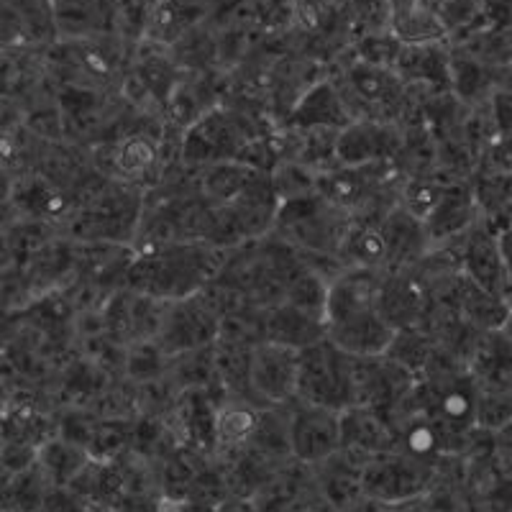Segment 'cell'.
I'll list each match as a JSON object with an SVG mask.
<instances>
[{"label":"cell","instance_id":"6da1fadb","mask_svg":"<svg viewBox=\"0 0 512 512\" xmlns=\"http://www.w3.org/2000/svg\"><path fill=\"white\" fill-rule=\"evenodd\" d=\"M226 251L203 241L134 246L126 269V287L146 297L175 303L203 292L221 274Z\"/></svg>","mask_w":512,"mask_h":512},{"label":"cell","instance_id":"7a4b0ae2","mask_svg":"<svg viewBox=\"0 0 512 512\" xmlns=\"http://www.w3.org/2000/svg\"><path fill=\"white\" fill-rule=\"evenodd\" d=\"M382 274L349 267L328 287L326 338L351 356H379L395 338V328L379 310Z\"/></svg>","mask_w":512,"mask_h":512},{"label":"cell","instance_id":"3957f363","mask_svg":"<svg viewBox=\"0 0 512 512\" xmlns=\"http://www.w3.org/2000/svg\"><path fill=\"white\" fill-rule=\"evenodd\" d=\"M349 226L351 216L346 210L313 192L305 198L280 203L269 236L300 254L338 256Z\"/></svg>","mask_w":512,"mask_h":512},{"label":"cell","instance_id":"277c9868","mask_svg":"<svg viewBox=\"0 0 512 512\" xmlns=\"http://www.w3.org/2000/svg\"><path fill=\"white\" fill-rule=\"evenodd\" d=\"M262 134L267 131H259L249 113L216 105L180 134V162L195 169L216 162H239L246 144Z\"/></svg>","mask_w":512,"mask_h":512},{"label":"cell","instance_id":"5b68a950","mask_svg":"<svg viewBox=\"0 0 512 512\" xmlns=\"http://www.w3.org/2000/svg\"><path fill=\"white\" fill-rule=\"evenodd\" d=\"M144 198L139 187L126 182H105L93 192L88 203L75 208L70 218L72 239H85L90 244H116L134 241L139 233Z\"/></svg>","mask_w":512,"mask_h":512},{"label":"cell","instance_id":"8992f818","mask_svg":"<svg viewBox=\"0 0 512 512\" xmlns=\"http://www.w3.org/2000/svg\"><path fill=\"white\" fill-rule=\"evenodd\" d=\"M295 400L344 413L354 405V356L320 338L297 351Z\"/></svg>","mask_w":512,"mask_h":512},{"label":"cell","instance_id":"52a82bcc","mask_svg":"<svg viewBox=\"0 0 512 512\" xmlns=\"http://www.w3.org/2000/svg\"><path fill=\"white\" fill-rule=\"evenodd\" d=\"M221 336V315L213 308L205 292L182 297L167 305L162 328L154 344L167 356L185 354V351L213 346Z\"/></svg>","mask_w":512,"mask_h":512},{"label":"cell","instance_id":"ba28073f","mask_svg":"<svg viewBox=\"0 0 512 512\" xmlns=\"http://www.w3.org/2000/svg\"><path fill=\"white\" fill-rule=\"evenodd\" d=\"M433 477V464L405 451L372 456L364 466V495L372 500H382L384 505H402L413 500L428 487Z\"/></svg>","mask_w":512,"mask_h":512},{"label":"cell","instance_id":"9c48e42d","mask_svg":"<svg viewBox=\"0 0 512 512\" xmlns=\"http://www.w3.org/2000/svg\"><path fill=\"white\" fill-rule=\"evenodd\" d=\"M297 384V351L280 344L259 341L251 349L249 390L254 402L262 408H285L295 402Z\"/></svg>","mask_w":512,"mask_h":512},{"label":"cell","instance_id":"30bf717a","mask_svg":"<svg viewBox=\"0 0 512 512\" xmlns=\"http://www.w3.org/2000/svg\"><path fill=\"white\" fill-rule=\"evenodd\" d=\"M287 415L290 454L303 464H320L341 448V413L295 400Z\"/></svg>","mask_w":512,"mask_h":512},{"label":"cell","instance_id":"8fae6325","mask_svg":"<svg viewBox=\"0 0 512 512\" xmlns=\"http://www.w3.org/2000/svg\"><path fill=\"white\" fill-rule=\"evenodd\" d=\"M459 269L466 280L507 300V269L500 246V226L479 218L459 239Z\"/></svg>","mask_w":512,"mask_h":512},{"label":"cell","instance_id":"7c38bea8","mask_svg":"<svg viewBox=\"0 0 512 512\" xmlns=\"http://www.w3.org/2000/svg\"><path fill=\"white\" fill-rule=\"evenodd\" d=\"M402 128L397 123L359 118L336 136L338 167H359L374 162H397L402 152Z\"/></svg>","mask_w":512,"mask_h":512},{"label":"cell","instance_id":"4fadbf2b","mask_svg":"<svg viewBox=\"0 0 512 512\" xmlns=\"http://www.w3.org/2000/svg\"><path fill=\"white\" fill-rule=\"evenodd\" d=\"M218 402L210 387H187L172 400L175 436L200 456L218 448Z\"/></svg>","mask_w":512,"mask_h":512},{"label":"cell","instance_id":"5bb4252c","mask_svg":"<svg viewBox=\"0 0 512 512\" xmlns=\"http://www.w3.org/2000/svg\"><path fill=\"white\" fill-rule=\"evenodd\" d=\"M466 374L479 392H512V333L482 331L466 354Z\"/></svg>","mask_w":512,"mask_h":512},{"label":"cell","instance_id":"9a60e30c","mask_svg":"<svg viewBox=\"0 0 512 512\" xmlns=\"http://www.w3.org/2000/svg\"><path fill=\"white\" fill-rule=\"evenodd\" d=\"M479 218L482 216H479V205L477 198H474L472 182H448L441 200H438L436 208L431 210V216L423 221L428 241H431V249H441V246L459 241Z\"/></svg>","mask_w":512,"mask_h":512},{"label":"cell","instance_id":"2e32d148","mask_svg":"<svg viewBox=\"0 0 512 512\" xmlns=\"http://www.w3.org/2000/svg\"><path fill=\"white\" fill-rule=\"evenodd\" d=\"M108 149H111V172L118 182L144 187L159 180L164 149L162 139L152 131H128L118 141H111Z\"/></svg>","mask_w":512,"mask_h":512},{"label":"cell","instance_id":"e0dca14e","mask_svg":"<svg viewBox=\"0 0 512 512\" xmlns=\"http://www.w3.org/2000/svg\"><path fill=\"white\" fill-rule=\"evenodd\" d=\"M351 121L354 118L338 93V85L323 77V80L310 82L303 90L282 126L295 128V131H341Z\"/></svg>","mask_w":512,"mask_h":512},{"label":"cell","instance_id":"ac0fdd59","mask_svg":"<svg viewBox=\"0 0 512 512\" xmlns=\"http://www.w3.org/2000/svg\"><path fill=\"white\" fill-rule=\"evenodd\" d=\"M395 72L408 88H423L428 93L451 90V44H402Z\"/></svg>","mask_w":512,"mask_h":512},{"label":"cell","instance_id":"d6986e66","mask_svg":"<svg viewBox=\"0 0 512 512\" xmlns=\"http://www.w3.org/2000/svg\"><path fill=\"white\" fill-rule=\"evenodd\" d=\"M11 205L36 223H54V221H70L77 208L70 200V192L62 190L52 177L31 172V175L13 180Z\"/></svg>","mask_w":512,"mask_h":512},{"label":"cell","instance_id":"ffe728a7","mask_svg":"<svg viewBox=\"0 0 512 512\" xmlns=\"http://www.w3.org/2000/svg\"><path fill=\"white\" fill-rule=\"evenodd\" d=\"M341 448L364 456L390 454L397 448L395 428L382 410L351 405L341 413Z\"/></svg>","mask_w":512,"mask_h":512},{"label":"cell","instance_id":"44dd1931","mask_svg":"<svg viewBox=\"0 0 512 512\" xmlns=\"http://www.w3.org/2000/svg\"><path fill=\"white\" fill-rule=\"evenodd\" d=\"M384 244H387V272H402L410 269L431 251V241L425 233L423 223L413 218L400 203L379 221Z\"/></svg>","mask_w":512,"mask_h":512},{"label":"cell","instance_id":"7402d4cb","mask_svg":"<svg viewBox=\"0 0 512 512\" xmlns=\"http://www.w3.org/2000/svg\"><path fill=\"white\" fill-rule=\"evenodd\" d=\"M384 26L400 44H431L448 39V31L425 0H384Z\"/></svg>","mask_w":512,"mask_h":512},{"label":"cell","instance_id":"603a6c76","mask_svg":"<svg viewBox=\"0 0 512 512\" xmlns=\"http://www.w3.org/2000/svg\"><path fill=\"white\" fill-rule=\"evenodd\" d=\"M205 11V0H154L144 24L146 41L172 49L177 41L198 29Z\"/></svg>","mask_w":512,"mask_h":512},{"label":"cell","instance_id":"cb8c5ba5","mask_svg":"<svg viewBox=\"0 0 512 512\" xmlns=\"http://www.w3.org/2000/svg\"><path fill=\"white\" fill-rule=\"evenodd\" d=\"M320 338H326V323H320L313 315L287 303H277L264 310V341L269 344L303 351Z\"/></svg>","mask_w":512,"mask_h":512},{"label":"cell","instance_id":"d4e9b609","mask_svg":"<svg viewBox=\"0 0 512 512\" xmlns=\"http://www.w3.org/2000/svg\"><path fill=\"white\" fill-rule=\"evenodd\" d=\"M338 259L344 267L387 272V244L379 221H351L344 244L338 249Z\"/></svg>","mask_w":512,"mask_h":512},{"label":"cell","instance_id":"484cf974","mask_svg":"<svg viewBox=\"0 0 512 512\" xmlns=\"http://www.w3.org/2000/svg\"><path fill=\"white\" fill-rule=\"evenodd\" d=\"M264 410L241 397L226 395L218 402V448H246L259 431Z\"/></svg>","mask_w":512,"mask_h":512},{"label":"cell","instance_id":"4316f807","mask_svg":"<svg viewBox=\"0 0 512 512\" xmlns=\"http://www.w3.org/2000/svg\"><path fill=\"white\" fill-rule=\"evenodd\" d=\"M88 448L77 446V443L64 441L54 436L47 443H41L36 451V466L41 469L49 487H70L72 479L90 464Z\"/></svg>","mask_w":512,"mask_h":512},{"label":"cell","instance_id":"83f0119b","mask_svg":"<svg viewBox=\"0 0 512 512\" xmlns=\"http://www.w3.org/2000/svg\"><path fill=\"white\" fill-rule=\"evenodd\" d=\"M254 172L241 162H216L200 169L198 192L210 205H228L239 198V192L249 185Z\"/></svg>","mask_w":512,"mask_h":512},{"label":"cell","instance_id":"f1b7e54d","mask_svg":"<svg viewBox=\"0 0 512 512\" xmlns=\"http://www.w3.org/2000/svg\"><path fill=\"white\" fill-rule=\"evenodd\" d=\"M52 18L59 36L77 41L98 34L105 11L100 0H52Z\"/></svg>","mask_w":512,"mask_h":512},{"label":"cell","instance_id":"f546056e","mask_svg":"<svg viewBox=\"0 0 512 512\" xmlns=\"http://www.w3.org/2000/svg\"><path fill=\"white\" fill-rule=\"evenodd\" d=\"M328 287H331V282H328L323 274L315 272V269H310L308 264H305L303 272L297 274V277H292V282L287 285L282 303L313 315V318H318L320 323H326Z\"/></svg>","mask_w":512,"mask_h":512},{"label":"cell","instance_id":"4dcf8cb0","mask_svg":"<svg viewBox=\"0 0 512 512\" xmlns=\"http://www.w3.org/2000/svg\"><path fill=\"white\" fill-rule=\"evenodd\" d=\"M169 367V356L154 341H136L126 346L123 374L134 384L164 382Z\"/></svg>","mask_w":512,"mask_h":512},{"label":"cell","instance_id":"1f68e13d","mask_svg":"<svg viewBox=\"0 0 512 512\" xmlns=\"http://www.w3.org/2000/svg\"><path fill=\"white\" fill-rule=\"evenodd\" d=\"M269 175H272V185L280 203L313 195L315 185H318V175L310 172L308 167H303V164L292 162V159H285V162L277 164Z\"/></svg>","mask_w":512,"mask_h":512},{"label":"cell","instance_id":"d6a6232c","mask_svg":"<svg viewBox=\"0 0 512 512\" xmlns=\"http://www.w3.org/2000/svg\"><path fill=\"white\" fill-rule=\"evenodd\" d=\"M474 423L487 433H500L512 423V392H479L474 397Z\"/></svg>","mask_w":512,"mask_h":512},{"label":"cell","instance_id":"836d02e7","mask_svg":"<svg viewBox=\"0 0 512 512\" xmlns=\"http://www.w3.org/2000/svg\"><path fill=\"white\" fill-rule=\"evenodd\" d=\"M354 59L364 64H372V67H382V70H395V62L400 57L402 44L390 34V31H369V34H361V39L356 41Z\"/></svg>","mask_w":512,"mask_h":512},{"label":"cell","instance_id":"e575fe53","mask_svg":"<svg viewBox=\"0 0 512 512\" xmlns=\"http://www.w3.org/2000/svg\"><path fill=\"white\" fill-rule=\"evenodd\" d=\"M228 497V484L226 479L221 477L218 472L203 466L195 479H192L190 489H187L185 502H198V505H208V507H221Z\"/></svg>","mask_w":512,"mask_h":512},{"label":"cell","instance_id":"d590c367","mask_svg":"<svg viewBox=\"0 0 512 512\" xmlns=\"http://www.w3.org/2000/svg\"><path fill=\"white\" fill-rule=\"evenodd\" d=\"M13 180H16V177L8 175L6 169H0V205L11 203V195H13Z\"/></svg>","mask_w":512,"mask_h":512},{"label":"cell","instance_id":"8d00e7d4","mask_svg":"<svg viewBox=\"0 0 512 512\" xmlns=\"http://www.w3.org/2000/svg\"><path fill=\"white\" fill-rule=\"evenodd\" d=\"M218 512H262V510L246 500H226L221 507H218Z\"/></svg>","mask_w":512,"mask_h":512},{"label":"cell","instance_id":"74e56055","mask_svg":"<svg viewBox=\"0 0 512 512\" xmlns=\"http://www.w3.org/2000/svg\"><path fill=\"white\" fill-rule=\"evenodd\" d=\"M6 405H8V392L6 387H3V382H0V413L6 410Z\"/></svg>","mask_w":512,"mask_h":512},{"label":"cell","instance_id":"f35d334b","mask_svg":"<svg viewBox=\"0 0 512 512\" xmlns=\"http://www.w3.org/2000/svg\"><path fill=\"white\" fill-rule=\"evenodd\" d=\"M323 3L331 8H341V6H346V3H351V0H323Z\"/></svg>","mask_w":512,"mask_h":512},{"label":"cell","instance_id":"ab89813d","mask_svg":"<svg viewBox=\"0 0 512 512\" xmlns=\"http://www.w3.org/2000/svg\"><path fill=\"white\" fill-rule=\"evenodd\" d=\"M510 67H512V64H510Z\"/></svg>","mask_w":512,"mask_h":512}]
</instances>
